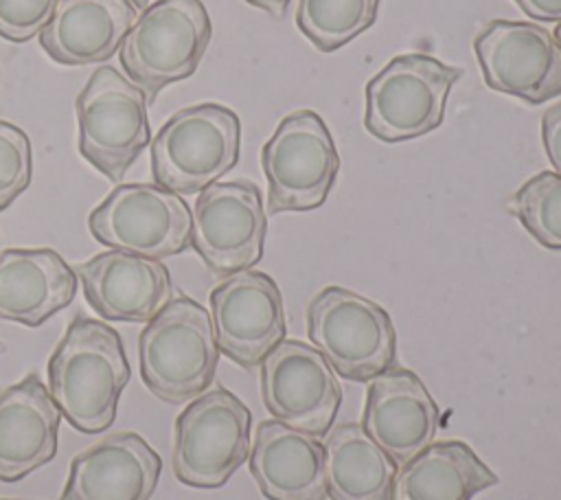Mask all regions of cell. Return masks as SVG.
I'll return each mask as SVG.
<instances>
[{
    "label": "cell",
    "instance_id": "obj_1",
    "mask_svg": "<svg viewBox=\"0 0 561 500\" xmlns=\"http://www.w3.org/2000/svg\"><path fill=\"white\" fill-rule=\"evenodd\" d=\"M129 377L118 331L81 314L48 360V393L68 423L83 434H99L114 423Z\"/></svg>",
    "mask_w": 561,
    "mask_h": 500
},
{
    "label": "cell",
    "instance_id": "obj_2",
    "mask_svg": "<svg viewBox=\"0 0 561 500\" xmlns=\"http://www.w3.org/2000/svg\"><path fill=\"white\" fill-rule=\"evenodd\" d=\"M217 360L210 314L188 296L171 298L138 338L140 377L167 404L202 395L215 379Z\"/></svg>",
    "mask_w": 561,
    "mask_h": 500
},
{
    "label": "cell",
    "instance_id": "obj_3",
    "mask_svg": "<svg viewBox=\"0 0 561 500\" xmlns=\"http://www.w3.org/2000/svg\"><path fill=\"white\" fill-rule=\"evenodd\" d=\"M239 149V116L219 103H197L169 116L151 138V173L167 191L199 193L237 164Z\"/></svg>",
    "mask_w": 561,
    "mask_h": 500
},
{
    "label": "cell",
    "instance_id": "obj_4",
    "mask_svg": "<svg viewBox=\"0 0 561 500\" xmlns=\"http://www.w3.org/2000/svg\"><path fill=\"white\" fill-rule=\"evenodd\" d=\"M307 333L331 368L351 382H370L397 362L390 314L340 285H329L311 298Z\"/></svg>",
    "mask_w": 561,
    "mask_h": 500
},
{
    "label": "cell",
    "instance_id": "obj_5",
    "mask_svg": "<svg viewBox=\"0 0 561 500\" xmlns=\"http://www.w3.org/2000/svg\"><path fill=\"white\" fill-rule=\"evenodd\" d=\"M210 35L213 24L202 0H158L125 35L121 64L151 103L162 88L197 70Z\"/></svg>",
    "mask_w": 561,
    "mask_h": 500
},
{
    "label": "cell",
    "instance_id": "obj_6",
    "mask_svg": "<svg viewBox=\"0 0 561 500\" xmlns=\"http://www.w3.org/2000/svg\"><path fill=\"white\" fill-rule=\"evenodd\" d=\"M252 414L228 388L197 395L175 419L173 474L182 485L217 489L250 454Z\"/></svg>",
    "mask_w": 561,
    "mask_h": 500
},
{
    "label": "cell",
    "instance_id": "obj_7",
    "mask_svg": "<svg viewBox=\"0 0 561 500\" xmlns=\"http://www.w3.org/2000/svg\"><path fill=\"white\" fill-rule=\"evenodd\" d=\"M458 66L430 55L410 53L390 59L366 83V129L383 143L412 140L443 123Z\"/></svg>",
    "mask_w": 561,
    "mask_h": 500
},
{
    "label": "cell",
    "instance_id": "obj_8",
    "mask_svg": "<svg viewBox=\"0 0 561 500\" xmlns=\"http://www.w3.org/2000/svg\"><path fill=\"white\" fill-rule=\"evenodd\" d=\"M147 94L116 68L92 72L75 101L79 151L107 180L121 182L151 140Z\"/></svg>",
    "mask_w": 561,
    "mask_h": 500
},
{
    "label": "cell",
    "instance_id": "obj_9",
    "mask_svg": "<svg viewBox=\"0 0 561 500\" xmlns=\"http://www.w3.org/2000/svg\"><path fill=\"white\" fill-rule=\"evenodd\" d=\"M261 164L267 180V213L311 211L324 204L340 171V156L320 114H287L263 145Z\"/></svg>",
    "mask_w": 561,
    "mask_h": 500
},
{
    "label": "cell",
    "instance_id": "obj_10",
    "mask_svg": "<svg viewBox=\"0 0 561 500\" xmlns=\"http://www.w3.org/2000/svg\"><path fill=\"white\" fill-rule=\"evenodd\" d=\"M191 208L158 184H118L88 217L92 237L114 250L167 259L191 246Z\"/></svg>",
    "mask_w": 561,
    "mask_h": 500
},
{
    "label": "cell",
    "instance_id": "obj_11",
    "mask_svg": "<svg viewBox=\"0 0 561 500\" xmlns=\"http://www.w3.org/2000/svg\"><path fill=\"white\" fill-rule=\"evenodd\" d=\"M191 217V246L210 272L228 276L261 261L267 221L256 184L213 182L199 191Z\"/></svg>",
    "mask_w": 561,
    "mask_h": 500
},
{
    "label": "cell",
    "instance_id": "obj_12",
    "mask_svg": "<svg viewBox=\"0 0 561 500\" xmlns=\"http://www.w3.org/2000/svg\"><path fill=\"white\" fill-rule=\"evenodd\" d=\"M261 397L274 419L320 436L331 430L342 388L324 355L302 340H280L261 362Z\"/></svg>",
    "mask_w": 561,
    "mask_h": 500
},
{
    "label": "cell",
    "instance_id": "obj_13",
    "mask_svg": "<svg viewBox=\"0 0 561 500\" xmlns=\"http://www.w3.org/2000/svg\"><path fill=\"white\" fill-rule=\"evenodd\" d=\"M473 50L491 90L535 105L561 94V48L543 26L493 20L476 35Z\"/></svg>",
    "mask_w": 561,
    "mask_h": 500
},
{
    "label": "cell",
    "instance_id": "obj_14",
    "mask_svg": "<svg viewBox=\"0 0 561 500\" xmlns=\"http://www.w3.org/2000/svg\"><path fill=\"white\" fill-rule=\"evenodd\" d=\"M210 320L219 351L243 368H254L285 340L283 296L272 276L256 270L228 274L210 292Z\"/></svg>",
    "mask_w": 561,
    "mask_h": 500
},
{
    "label": "cell",
    "instance_id": "obj_15",
    "mask_svg": "<svg viewBox=\"0 0 561 500\" xmlns=\"http://www.w3.org/2000/svg\"><path fill=\"white\" fill-rule=\"evenodd\" d=\"M438 423L440 410L414 371L392 366L370 379L362 428L397 465L423 452Z\"/></svg>",
    "mask_w": 561,
    "mask_h": 500
},
{
    "label": "cell",
    "instance_id": "obj_16",
    "mask_svg": "<svg viewBox=\"0 0 561 500\" xmlns=\"http://www.w3.org/2000/svg\"><path fill=\"white\" fill-rule=\"evenodd\" d=\"M88 305L105 320L149 322L173 296L162 261L125 250H105L77 263Z\"/></svg>",
    "mask_w": 561,
    "mask_h": 500
},
{
    "label": "cell",
    "instance_id": "obj_17",
    "mask_svg": "<svg viewBox=\"0 0 561 500\" xmlns=\"http://www.w3.org/2000/svg\"><path fill=\"white\" fill-rule=\"evenodd\" d=\"M160 471V454L140 434H110L72 458L59 500H149Z\"/></svg>",
    "mask_w": 561,
    "mask_h": 500
},
{
    "label": "cell",
    "instance_id": "obj_18",
    "mask_svg": "<svg viewBox=\"0 0 561 500\" xmlns=\"http://www.w3.org/2000/svg\"><path fill=\"white\" fill-rule=\"evenodd\" d=\"M250 474L267 500H327L324 445L278 419L256 425Z\"/></svg>",
    "mask_w": 561,
    "mask_h": 500
},
{
    "label": "cell",
    "instance_id": "obj_19",
    "mask_svg": "<svg viewBox=\"0 0 561 500\" xmlns=\"http://www.w3.org/2000/svg\"><path fill=\"white\" fill-rule=\"evenodd\" d=\"M61 412L37 375L0 393V480L15 482L57 454Z\"/></svg>",
    "mask_w": 561,
    "mask_h": 500
},
{
    "label": "cell",
    "instance_id": "obj_20",
    "mask_svg": "<svg viewBox=\"0 0 561 500\" xmlns=\"http://www.w3.org/2000/svg\"><path fill=\"white\" fill-rule=\"evenodd\" d=\"M77 274L50 248H7L0 252V320L39 327L72 303Z\"/></svg>",
    "mask_w": 561,
    "mask_h": 500
},
{
    "label": "cell",
    "instance_id": "obj_21",
    "mask_svg": "<svg viewBox=\"0 0 561 500\" xmlns=\"http://www.w3.org/2000/svg\"><path fill=\"white\" fill-rule=\"evenodd\" d=\"M134 22L129 0H61L39 31V44L57 64H99L121 48Z\"/></svg>",
    "mask_w": 561,
    "mask_h": 500
},
{
    "label": "cell",
    "instance_id": "obj_22",
    "mask_svg": "<svg viewBox=\"0 0 561 500\" xmlns=\"http://www.w3.org/2000/svg\"><path fill=\"white\" fill-rule=\"evenodd\" d=\"M493 485H497V476L467 443L432 441L399 465L392 500H471Z\"/></svg>",
    "mask_w": 561,
    "mask_h": 500
},
{
    "label": "cell",
    "instance_id": "obj_23",
    "mask_svg": "<svg viewBox=\"0 0 561 500\" xmlns=\"http://www.w3.org/2000/svg\"><path fill=\"white\" fill-rule=\"evenodd\" d=\"M397 463L359 423H340L324 443L329 500H392Z\"/></svg>",
    "mask_w": 561,
    "mask_h": 500
},
{
    "label": "cell",
    "instance_id": "obj_24",
    "mask_svg": "<svg viewBox=\"0 0 561 500\" xmlns=\"http://www.w3.org/2000/svg\"><path fill=\"white\" fill-rule=\"evenodd\" d=\"M379 0H298L296 24L322 53H333L377 20Z\"/></svg>",
    "mask_w": 561,
    "mask_h": 500
},
{
    "label": "cell",
    "instance_id": "obj_25",
    "mask_svg": "<svg viewBox=\"0 0 561 500\" xmlns=\"http://www.w3.org/2000/svg\"><path fill=\"white\" fill-rule=\"evenodd\" d=\"M519 224L546 248L561 250V175L541 171L517 189L508 204Z\"/></svg>",
    "mask_w": 561,
    "mask_h": 500
},
{
    "label": "cell",
    "instance_id": "obj_26",
    "mask_svg": "<svg viewBox=\"0 0 561 500\" xmlns=\"http://www.w3.org/2000/svg\"><path fill=\"white\" fill-rule=\"evenodd\" d=\"M33 175V151L28 136L13 123L0 121V211L15 202Z\"/></svg>",
    "mask_w": 561,
    "mask_h": 500
},
{
    "label": "cell",
    "instance_id": "obj_27",
    "mask_svg": "<svg viewBox=\"0 0 561 500\" xmlns=\"http://www.w3.org/2000/svg\"><path fill=\"white\" fill-rule=\"evenodd\" d=\"M61 0H0V37L28 42L48 24Z\"/></svg>",
    "mask_w": 561,
    "mask_h": 500
},
{
    "label": "cell",
    "instance_id": "obj_28",
    "mask_svg": "<svg viewBox=\"0 0 561 500\" xmlns=\"http://www.w3.org/2000/svg\"><path fill=\"white\" fill-rule=\"evenodd\" d=\"M541 138L554 173L561 175V103H554L543 112Z\"/></svg>",
    "mask_w": 561,
    "mask_h": 500
},
{
    "label": "cell",
    "instance_id": "obj_29",
    "mask_svg": "<svg viewBox=\"0 0 561 500\" xmlns=\"http://www.w3.org/2000/svg\"><path fill=\"white\" fill-rule=\"evenodd\" d=\"M517 7L541 22H561V0H515Z\"/></svg>",
    "mask_w": 561,
    "mask_h": 500
},
{
    "label": "cell",
    "instance_id": "obj_30",
    "mask_svg": "<svg viewBox=\"0 0 561 500\" xmlns=\"http://www.w3.org/2000/svg\"><path fill=\"white\" fill-rule=\"evenodd\" d=\"M245 2L267 11L272 18H283L287 11V4H289V0H245Z\"/></svg>",
    "mask_w": 561,
    "mask_h": 500
},
{
    "label": "cell",
    "instance_id": "obj_31",
    "mask_svg": "<svg viewBox=\"0 0 561 500\" xmlns=\"http://www.w3.org/2000/svg\"><path fill=\"white\" fill-rule=\"evenodd\" d=\"M552 35H554V39H557V44H559V48H561V22L557 24V29H554Z\"/></svg>",
    "mask_w": 561,
    "mask_h": 500
},
{
    "label": "cell",
    "instance_id": "obj_32",
    "mask_svg": "<svg viewBox=\"0 0 561 500\" xmlns=\"http://www.w3.org/2000/svg\"><path fill=\"white\" fill-rule=\"evenodd\" d=\"M134 7H145L149 0H129Z\"/></svg>",
    "mask_w": 561,
    "mask_h": 500
},
{
    "label": "cell",
    "instance_id": "obj_33",
    "mask_svg": "<svg viewBox=\"0 0 561 500\" xmlns=\"http://www.w3.org/2000/svg\"><path fill=\"white\" fill-rule=\"evenodd\" d=\"M4 349H7V346H4V342L0 340V353H4Z\"/></svg>",
    "mask_w": 561,
    "mask_h": 500
},
{
    "label": "cell",
    "instance_id": "obj_34",
    "mask_svg": "<svg viewBox=\"0 0 561 500\" xmlns=\"http://www.w3.org/2000/svg\"><path fill=\"white\" fill-rule=\"evenodd\" d=\"M2 500H26V498H2Z\"/></svg>",
    "mask_w": 561,
    "mask_h": 500
}]
</instances>
